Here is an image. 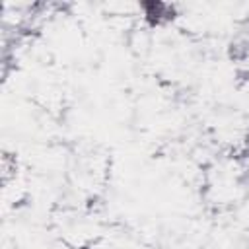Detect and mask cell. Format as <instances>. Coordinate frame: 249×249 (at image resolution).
<instances>
[{"instance_id": "1", "label": "cell", "mask_w": 249, "mask_h": 249, "mask_svg": "<svg viewBox=\"0 0 249 249\" xmlns=\"http://www.w3.org/2000/svg\"><path fill=\"white\" fill-rule=\"evenodd\" d=\"M142 8H144L146 18L150 21H156V23L161 19V16H165L171 10L167 4H161V2H146V4H142Z\"/></svg>"}]
</instances>
